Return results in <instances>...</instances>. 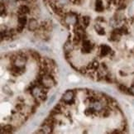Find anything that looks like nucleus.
<instances>
[{"label":"nucleus","instance_id":"3","mask_svg":"<svg viewBox=\"0 0 134 134\" xmlns=\"http://www.w3.org/2000/svg\"><path fill=\"white\" fill-rule=\"evenodd\" d=\"M37 27V22L36 21L35 19H32L30 21V24H29V28L31 30H35Z\"/></svg>","mask_w":134,"mask_h":134},{"label":"nucleus","instance_id":"5","mask_svg":"<svg viewBox=\"0 0 134 134\" xmlns=\"http://www.w3.org/2000/svg\"><path fill=\"white\" fill-rule=\"evenodd\" d=\"M132 104H133V105H134V100H132Z\"/></svg>","mask_w":134,"mask_h":134},{"label":"nucleus","instance_id":"4","mask_svg":"<svg viewBox=\"0 0 134 134\" xmlns=\"http://www.w3.org/2000/svg\"><path fill=\"white\" fill-rule=\"evenodd\" d=\"M129 93H131V94H134V85H132V87L129 89Z\"/></svg>","mask_w":134,"mask_h":134},{"label":"nucleus","instance_id":"2","mask_svg":"<svg viewBox=\"0 0 134 134\" xmlns=\"http://www.w3.org/2000/svg\"><path fill=\"white\" fill-rule=\"evenodd\" d=\"M95 9L98 12H102L103 10H104V5H103V2L101 1V0H96Z\"/></svg>","mask_w":134,"mask_h":134},{"label":"nucleus","instance_id":"1","mask_svg":"<svg viewBox=\"0 0 134 134\" xmlns=\"http://www.w3.org/2000/svg\"><path fill=\"white\" fill-rule=\"evenodd\" d=\"M73 96H74L73 92H72L71 90H68V91H66L65 93V94L63 95V100L66 103H68L72 99Z\"/></svg>","mask_w":134,"mask_h":134},{"label":"nucleus","instance_id":"6","mask_svg":"<svg viewBox=\"0 0 134 134\" xmlns=\"http://www.w3.org/2000/svg\"><path fill=\"white\" fill-rule=\"evenodd\" d=\"M133 127H134V122H133Z\"/></svg>","mask_w":134,"mask_h":134}]
</instances>
